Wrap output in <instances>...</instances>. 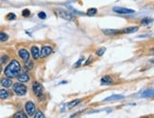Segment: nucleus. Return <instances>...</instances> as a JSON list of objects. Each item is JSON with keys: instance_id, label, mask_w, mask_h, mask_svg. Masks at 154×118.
<instances>
[{"instance_id": "1a4fd4ad", "label": "nucleus", "mask_w": 154, "mask_h": 118, "mask_svg": "<svg viewBox=\"0 0 154 118\" xmlns=\"http://www.w3.org/2000/svg\"><path fill=\"white\" fill-rule=\"evenodd\" d=\"M104 33V34L106 35H118V34H121L123 33V32L121 30H110V29H106L102 31Z\"/></svg>"}, {"instance_id": "412c9836", "label": "nucleus", "mask_w": 154, "mask_h": 118, "mask_svg": "<svg viewBox=\"0 0 154 118\" xmlns=\"http://www.w3.org/2000/svg\"><path fill=\"white\" fill-rule=\"evenodd\" d=\"M153 20H152V18H149V17H146V18H145V19H143L142 20V25H149V24H150V23L152 22Z\"/></svg>"}, {"instance_id": "20e7f679", "label": "nucleus", "mask_w": 154, "mask_h": 118, "mask_svg": "<svg viewBox=\"0 0 154 118\" xmlns=\"http://www.w3.org/2000/svg\"><path fill=\"white\" fill-rule=\"evenodd\" d=\"M32 91L34 94L36 96L40 97L41 95H43V86L41 85L38 82H33L32 84Z\"/></svg>"}, {"instance_id": "9d476101", "label": "nucleus", "mask_w": 154, "mask_h": 118, "mask_svg": "<svg viewBox=\"0 0 154 118\" xmlns=\"http://www.w3.org/2000/svg\"><path fill=\"white\" fill-rule=\"evenodd\" d=\"M17 79H18L19 82L21 83H25V82H29V75L27 73H19L18 75L16 76Z\"/></svg>"}, {"instance_id": "393cba45", "label": "nucleus", "mask_w": 154, "mask_h": 118, "mask_svg": "<svg viewBox=\"0 0 154 118\" xmlns=\"http://www.w3.org/2000/svg\"><path fill=\"white\" fill-rule=\"evenodd\" d=\"M15 18H16V16H15V14H13V13H10V14H8V15H7V19H8V20H14V19H15Z\"/></svg>"}, {"instance_id": "9b49d317", "label": "nucleus", "mask_w": 154, "mask_h": 118, "mask_svg": "<svg viewBox=\"0 0 154 118\" xmlns=\"http://www.w3.org/2000/svg\"><path fill=\"white\" fill-rule=\"evenodd\" d=\"M0 84H1L4 88H10L11 85H13V81H11V78H9V77H3L0 79Z\"/></svg>"}, {"instance_id": "5701e85b", "label": "nucleus", "mask_w": 154, "mask_h": 118, "mask_svg": "<svg viewBox=\"0 0 154 118\" xmlns=\"http://www.w3.org/2000/svg\"><path fill=\"white\" fill-rule=\"evenodd\" d=\"M106 51V48H100L99 50L96 51V55L98 56H102Z\"/></svg>"}, {"instance_id": "423d86ee", "label": "nucleus", "mask_w": 154, "mask_h": 118, "mask_svg": "<svg viewBox=\"0 0 154 118\" xmlns=\"http://www.w3.org/2000/svg\"><path fill=\"white\" fill-rule=\"evenodd\" d=\"M25 110L27 111L28 115H29V116L33 115L34 113H35V105H34V103H32V101L27 102L26 105H25Z\"/></svg>"}, {"instance_id": "7c9ffc66", "label": "nucleus", "mask_w": 154, "mask_h": 118, "mask_svg": "<svg viewBox=\"0 0 154 118\" xmlns=\"http://www.w3.org/2000/svg\"><path fill=\"white\" fill-rule=\"evenodd\" d=\"M1 70H2V67H1V64H0V73H1Z\"/></svg>"}, {"instance_id": "f03ea898", "label": "nucleus", "mask_w": 154, "mask_h": 118, "mask_svg": "<svg viewBox=\"0 0 154 118\" xmlns=\"http://www.w3.org/2000/svg\"><path fill=\"white\" fill-rule=\"evenodd\" d=\"M13 90L17 95H19V96H24L27 93V87L24 84H22L21 82L14 83L13 85Z\"/></svg>"}, {"instance_id": "2eb2a0df", "label": "nucleus", "mask_w": 154, "mask_h": 118, "mask_svg": "<svg viewBox=\"0 0 154 118\" xmlns=\"http://www.w3.org/2000/svg\"><path fill=\"white\" fill-rule=\"evenodd\" d=\"M9 97V92L7 90H5V88H1L0 90V99H7Z\"/></svg>"}, {"instance_id": "39448f33", "label": "nucleus", "mask_w": 154, "mask_h": 118, "mask_svg": "<svg viewBox=\"0 0 154 118\" xmlns=\"http://www.w3.org/2000/svg\"><path fill=\"white\" fill-rule=\"evenodd\" d=\"M113 11L116 14H134L135 13L134 10L123 8V7H114Z\"/></svg>"}, {"instance_id": "f257e3e1", "label": "nucleus", "mask_w": 154, "mask_h": 118, "mask_svg": "<svg viewBox=\"0 0 154 118\" xmlns=\"http://www.w3.org/2000/svg\"><path fill=\"white\" fill-rule=\"evenodd\" d=\"M20 70H21V66L19 62L14 59L11 60L7 67H6L5 70H4V74L6 77H9V78H14L16 77L17 75L20 73Z\"/></svg>"}, {"instance_id": "f8f14e48", "label": "nucleus", "mask_w": 154, "mask_h": 118, "mask_svg": "<svg viewBox=\"0 0 154 118\" xmlns=\"http://www.w3.org/2000/svg\"><path fill=\"white\" fill-rule=\"evenodd\" d=\"M31 51H32V55L33 59L37 60V59L40 57V51H39V49L37 48L36 46H33L32 48V50H31Z\"/></svg>"}, {"instance_id": "bb28decb", "label": "nucleus", "mask_w": 154, "mask_h": 118, "mask_svg": "<svg viewBox=\"0 0 154 118\" xmlns=\"http://www.w3.org/2000/svg\"><path fill=\"white\" fill-rule=\"evenodd\" d=\"M46 14L44 13V11H40V13L38 14V17H39V18L40 19H45L46 18Z\"/></svg>"}, {"instance_id": "6ab92c4d", "label": "nucleus", "mask_w": 154, "mask_h": 118, "mask_svg": "<svg viewBox=\"0 0 154 118\" xmlns=\"http://www.w3.org/2000/svg\"><path fill=\"white\" fill-rule=\"evenodd\" d=\"M25 68L28 69V70H32L33 68V62L29 61V59L27 61H25Z\"/></svg>"}, {"instance_id": "c85d7f7f", "label": "nucleus", "mask_w": 154, "mask_h": 118, "mask_svg": "<svg viewBox=\"0 0 154 118\" xmlns=\"http://www.w3.org/2000/svg\"><path fill=\"white\" fill-rule=\"evenodd\" d=\"M8 59H9V57H8L7 55L2 56V58H1V63H2V64H5L6 62L8 61Z\"/></svg>"}, {"instance_id": "6e6552de", "label": "nucleus", "mask_w": 154, "mask_h": 118, "mask_svg": "<svg viewBox=\"0 0 154 118\" xmlns=\"http://www.w3.org/2000/svg\"><path fill=\"white\" fill-rule=\"evenodd\" d=\"M18 55L21 57L22 60H24V61H27L29 59V52L26 49H20L18 51Z\"/></svg>"}, {"instance_id": "ddd939ff", "label": "nucleus", "mask_w": 154, "mask_h": 118, "mask_svg": "<svg viewBox=\"0 0 154 118\" xmlns=\"http://www.w3.org/2000/svg\"><path fill=\"white\" fill-rule=\"evenodd\" d=\"M139 30V27L137 26H133V27H128V28H126L122 30L123 33H136Z\"/></svg>"}, {"instance_id": "b1692460", "label": "nucleus", "mask_w": 154, "mask_h": 118, "mask_svg": "<svg viewBox=\"0 0 154 118\" xmlns=\"http://www.w3.org/2000/svg\"><path fill=\"white\" fill-rule=\"evenodd\" d=\"M28 115L25 114V113H16L14 114V117H22V118H26Z\"/></svg>"}, {"instance_id": "a211bd4d", "label": "nucleus", "mask_w": 154, "mask_h": 118, "mask_svg": "<svg viewBox=\"0 0 154 118\" xmlns=\"http://www.w3.org/2000/svg\"><path fill=\"white\" fill-rule=\"evenodd\" d=\"M8 39H9V36L7 33L0 32V41H1V42H5V41H7Z\"/></svg>"}, {"instance_id": "cd10ccee", "label": "nucleus", "mask_w": 154, "mask_h": 118, "mask_svg": "<svg viewBox=\"0 0 154 118\" xmlns=\"http://www.w3.org/2000/svg\"><path fill=\"white\" fill-rule=\"evenodd\" d=\"M29 14H31V13H29V10H24V11H23V13H22V15L24 17H28L29 15Z\"/></svg>"}, {"instance_id": "f3484780", "label": "nucleus", "mask_w": 154, "mask_h": 118, "mask_svg": "<svg viewBox=\"0 0 154 118\" xmlns=\"http://www.w3.org/2000/svg\"><path fill=\"white\" fill-rule=\"evenodd\" d=\"M124 96L123 95H111L108 98L105 99V101H110V100H119V99H123Z\"/></svg>"}, {"instance_id": "c756f323", "label": "nucleus", "mask_w": 154, "mask_h": 118, "mask_svg": "<svg viewBox=\"0 0 154 118\" xmlns=\"http://www.w3.org/2000/svg\"><path fill=\"white\" fill-rule=\"evenodd\" d=\"M90 57H91V58H90V60H88V61H87V62L85 63V65H88V64H90V63H91V59H92V57H91V56H90Z\"/></svg>"}, {"instance_id": "dca6fc26", "label": "nucleus", "mask_w": 154, "mask_h": 118, "mask_svg": "<svg viewBox=\"0 0 154 118\" xmlns=\"http://www.w3.org/2000/svg\"><path fill=\"white\" fill-rule=\"evenodd\" d=\"M81 102L80 99H76V100H73V101H72L70 103H69V109H72L74 107H76L77 105H79V103Z\"/></svg>"}, {"instance_id": "a878e982", "label": "nucleus", "mask_w": 154, "mask_h": 118, "mask_svg": "<svg viewBox=\"0 0 154 118\" xmlns=\"http://www.w3.org/2000/svg\"><path fill=\"white\" fill-rule=\"evenodd\" d=\"M84 61V57H81V59H79L78 61H77L76 63H75V65H74V67L75 68H78V67H80L81 66V64H82V62Z\"/></svg>"}, {"instance_id": "4468645a", "label": "nucleus", "mask_w": 154, "mask_h": 118, "mask_svg": "<svg viewBox=\"0 0 154 118\" xmlns=\"http://www.w3.org/2000/svg\"><path fill=\"white\" fill-rule=\"evenodd\" d=\"M112 78L110 77L109 75H106V76H104V77H102V79H101V83L102 84H104V85H108V84H110V83H112Z\"/></svg>"}, {"instance_id": "4be33fe9", "label": "nucleus", "mask_w": 154, "mask_h": 118, "mask_svg": "<svg viewBox=\"0 0 154 118\" xmlns=\"http://www.w3.org/2000/svg\"><path fill=\"white\" fill-rule=\"evenodd\" d=\"M33 115L35 118H44L45 117V114L41 110H37L36 113H35V114H33Z\"/></svg>"}, {"instance_id": "aec40b11", "label": "nucleus", "mask_w": 154, "mask_h": 118, "mask_svg": "<svg viewBox=\"0 0 154 118\" xmlns=\"http://www.w3.org/2000/svg\"><path fill=\"white\" fill-rule=\"evenodd\" d=\"M96 14H97V9H95V8H91V9H88L87 11V14L88 15H94Z\"/></svg>"}, {"instance_id": "0eeeda50", "label": "nucleus", "mask_w": 154, "mask_h": 118, "mask_svg": "<svg viewBox=\"0 0 154 118\" xmlns=\"http://www.w3.org/2000/svg\"><path fill=\"white\" fill-rule=\"evenodd\" d=\"M52 52V48L50 46H44L42 49H41L40 51V56L42 58H45L47 56H49L51 54Z\"/></svg>"}, {"instance_id": "7ed1b4c3", "label": "nucleus", "mask_w": 154, "mask_h": 118, "mask_svg": "<svg viewBox=\"0 0 154 118\" xmlns=\"http://www.w3.org/2000/svg\"><path fill=\"white\" fill-rule=\"evenodd\" d=\"M56 14L59 17H61L62 19H65V20H73L74 19V16L72 14L69 13V11L66 10H63V9H57Z\"/></svg>"}]
</instances>
